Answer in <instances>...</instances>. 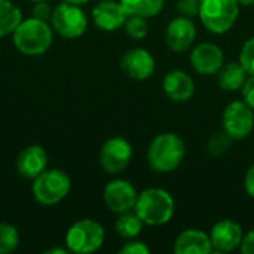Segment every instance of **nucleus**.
Instances as JSON below:
<instances>
[{
	"label": "nucleus",
	"instance_id": "obj_1",
	"mask_svg": "<svg viewBox=\"0 0 254 254\" xmlns=\"http://www.w3.org/2000/svg\"><path fill=\"white\" fill-rule=\"evenodd\" d=\"M186 155V146L180 135L162 132L156 135L147 149V162L156 173H171L177 170Z\"/></svg>",
	"mask_w": 254,
	"mask_h": 254
},
{
	"label": "nucleus",
	"instance_id": "obj_2",
	"mask_svg": "<svg viewBox=\"0 0 254 254\" xmlns=\"http://www.w3.org/2000/svg\"><path fill=\"white\" fill-rule=\"evenodd\" d=\"M134 210L144 225L162 226L173 219L176 204L168 190L150 188L138 193Z\"/></svg>",
	"mask_w": 254,
	"mask_h": 254
},
{
	"label": "nucleus",
	"instance_id": "obj_3",
	"mask_svg": "<svg viewBox=\"0 0 254 254\" xmlns=\"http://www.w3.org/2000/svg\"><path fill=\"white\" fill-rule=\"evenodd\" d=\"M13 43L24 55H42L52 43V30L46 21L22 19L13 30Z\"/></svg>",
	"mask_w": 254,
	"mask_h": 254
},
{
	"label": "nucleus",
	"instance_id": "obj_4",
	"mask_svg": "<svg viewBox=\"0 0 254 254\" xmlns=\"http://www.w3.org/2000/svg\"><path fill=\"white\" fill-rule=\"evenodd\" d=\"M240 6L238 0H201L198 16L210 33L223 34L237 22Z\"/></svg>",
	"mask_w": 254,
	"mask_h": 254
},
{
	"label": "nucleus",
	"instance_id": "obj_5",
	"mask_svg": "<svg viewBox=\"0 0 254 254\" xmlns=\"http://www.w3.org/2000/svg\"><path fill=\"white\" fill-rule=\"evenodd\" d=\"M104 237V228L98 222L83 219L70 226L65 235V246L73 253H94L103 246Z\"/></svg>",
	"mask_w": 254,
	"mask_h": 254
},
{
	"label": "nucleus",
	"instance_id": "obj_6",
	"mask_svg": "<svg viewBox=\"0 0 254 254\" xmlns=\"http://www.w3.org/2000/svg\"><path fill=\"white\" fill-rule=\"evenodd\" d=\"M70 188V177L64 171L45 170L39 177L34 179L33 195L36 201L43 205H55L68 195Z\"/></svg>",
	"mask_w": 254,
	"mask_h": 254
},
{
	"label": "nucleus",
	"instance_id": "obj_7",
	"mask_svg": "<svg viewBox=\"0 0 254 254\" xmlns=\"http://www.w3.org/2000/svg\"><path fill=\"white\" fill-rule=\"evenodd\" d=\"M51 24L52 28L63 37L76 39L86 31L88 18L77 4L63 1L52 9Z\"/></svg>",
	"mask_w": 254,
	"mask_h": 254
},
{
	"label": "nucleus",
	"instance_id": "obj_8",
	"mask_svg": "<svg viewBox=\"0 0 254 254\" xmlns=\"http://www.w3.org/2000/svg\"><path fill=\"white\" fill-rule=\"evenodd\" d=\"M223 129L234 140L247 138L254 129V110L246 101H232L223 112Z\"/></svg>",
	"mask_w": 254,
	"mask_h": 254
},
{
	"label": "nucleus",
	"instance_id": "obj_9",
	"mask_svg": "<svg viewBox=\"0 0 254 254\" xmlns=\"http://www.w3.org/2000/svg\"><path fill=\"white\" fill-rule=\"evenodd\" d=\"M132 146L122 137L109 138L100 150V164L109 174H121L131 162Z\"/></svg>",
	"mask_w": 254,
	"mask_h": 254
},
{
	"label": "nucleus",
	"instance_id": "obj_10",
	"mask_svg": "<svg viewBox=\"0 0 254 254\" xmlns=\"http://www.w3.org/2000/svg\"><path fill=\"white\" fill-rule=\"evenodd\" d=\"M196 39V25L192 18L177 16L167 25L165 30V43L167 46L177 54L188 51Z\"/></svg>",
	"mask_w": 254,
	"mask_h": 254
},
{
	"label": "nucleus",
	"instance_id": "obj_11",
	"mask_svg": "<svg viewBox=\"0 0 254 254\" xmlns=\"http://www.w3.org/2000/svg\"><path fill=\"white\" fill-rule=\"evenodd\" d=\"M137 190L135 188L127 182V180H112L106 188H104V202L109 207V210H112L113 213H125L129 211L135 207V201H137Z\"/></svg>",
	"mask_w": 254,
	"mask_h": 254
},
{
	"label": "nucleus",
	"instance_id": "obj_12",
	"mask_svg": "<svg viewBox=\"0 0 254 254\" xmlns=\"http://www.w3.org/2000/svg\"><path fill=\"white\" fill-rule=\"evenodd\" d=\"M192 68L204 76L217 74L225 64L223 51L214 43H199L190 52Z\"/></svg>",
	"mask_w": 254,
	"mask_h": 254
},
{
	"label": "nucleus",
	"instance_id": "obj_13",
	"mask_svg": "<svg viewBox=\"0 0 254 254\" xmlns=\"http://www.w3.org/2000/svg\"><path fill=\"white\" fill-rule=\"evenodd\" d=\"M243 237H244L243 228L237 222H234L231 219L220 220L213 226V229L210 232L213 252L231 253V252L240 249Z\"/></svg>",
	"mask_w": 254,
	"mask_h": 254
},
{
	"label": "nucleus",
	"instance_id": "obj_14",
	"mask_svg": "<svg viewBox=\"0 0 254 254\" xmlns=\"http://www.w3.org/2000/svg\"><path fill=\"white\" fill-rule=\"evenodd\" d=\"M121 68L134 80H146L155 73V58L147 49L132 48L122 57Z\"/></svg>",
	"mask_w": 254,
	"mask_h": 254
},
{
	"label": "nucleus",
	"instance_id": "obj_15",
	"mask_svg": "<svg viewBox=\"0 0 254 254\" xmlns=\"http://www.w3.org/2000/svg\"><path fill=\"white\" fill-rule=\"evenodd\" d=\"M92 18L95 25L103 31H115L124 27L128 13L121 4L115 0H103L97 3L92 9Z\"/></svg>",
	"mask_w": 254,
	"mask_h": 254
},
{
	"label": "nucleus",
	"instance_id": "obj_16",
	"mask_svg": "<svg viewBox=\"0 0 254 254\" xmlns=\"http://www.w3.org/2000/svg\"><path fill=\"white\" fill-rule=\"evenodd\" d=\"M48 165V153L42 146H28L19 152L16 158V171L24 179L34 180L39 177Z\"/></svg>",
	"mask_w": 254,
	"mask_h": 254
},
{
	"label": "nucleus",
	"instance_id": "obj_17",
	"mask_svg": "<svg viewBox=\"0 0 254 254\" xmlns=\"http://www.w3.org/2000/svg\"><path fill=\"white\" fill-rule=\"evenodd\" d=\"M162 88H164L165 95L176 103L189 101L195 92L193 79L182 70L168 71L164 77Z\"/></svg>",
	"mask_w": 254,
	"mask_h": 254
},
{
	"label": "nucleus",
	"instance_id": "obj_18",
	"mask_svg": "<svg viewBox=\"0 0 254 254\" xmlns=\"http://www.w3.org/2000/svg\"><path fill=\"white\" fill-rule=\"evenodd\" d=\"M211 252L210 235L201 229H186L174 241L176 254H210Z\"/></svg>",
	"mask_w": 254,
	"mask_h": 254
},
{
	"label": "nucleus",
	"instance_id": "obj_19",
	"mask_svg": "<svg viewBox=\"0 0 254 254\" xmlns=\"http://www.w3.org/2000/svg\"><path fill=\"white\" fill-rule=\"evenodd\" d=\"M217 74H219L217 82H219L220 88L226 92H235V91L241 89L249 77V73L246 71V68L241 65L240 61L223 64V67L219 70Z\"/></svg>",
	"mask_w": 254,
	"mask_h": 254
},
{
	"label": "nucleus",
	"instance_id": "obj_20",
	"mask_svg": "<svg viewBox=\"0 0 254 254\" xmlns=\"http://www.w3.org/2000/svg\"><path fill=\"white\" fill-rule=\"evenodd\" d=\"M128 15H138L143 18L156 16L165 4V0H119Z\"/></svg>",
	"mask_w": 254,
	"mask_h": 254
},
{
	"label": "nucleus",
	"instance_id": "obj_21",
	"mask_svg": "<svg viewBox=\"0 0 254 254\" xmlns=\"http://www.w3.org/2000/svg\"><path fill=\"white\" fill-rule=\"evenodd\" d=\"M143 222L141 219L137 216V213H131L129 211H125V213H121V216L118 217L116 220V234L121 237V238H125V240H134L135 237H138L141 234V229H143Z\"/></svg>",
	"mask_w": 254,
	"mask_h": 254
},
{
	"label": "nucleus",
	"instance_id": "obj_22",
	"mask_svg": "<svg viewBox=\"0 0 254 254\" xmlns=\"http://www.w3.org/2000/svg\"><path fill=\"white\" fill-rule=\"evenodd\" d=\"M22 21L21 10L9 0H0V37H4Z\"/></svg>",
	"mask_w": 254,
	"mask_h": 254
},
{
	"label": "nucleus",
	"instance_id": "obj_23",
	"mask_svg": "<svg viewBox=\"0 0 254 254\" xmlns=\"http://www.w3.org/2000/svg\"><path fill=\"white\" fill-rule=\"evenodd\" d=\"M232 141L234 138L225 131H216L207 141V152L214 156V158H219L222 155H225L226 152H229V149L232 147Z\"/></svg>",
	"mask_w": 254,
	"mask_h": 254
},
{
	"label": "nucleus",
	"instance_id": "obj_24",
	"mask_svg": "<svg viewBox=\"0 0 254 254\" xmlns=\"http://www.w3.org/2000/svg\"><path fill=\"white\" fill-rule=\"evenodd\" d=\"M19 244V235L15 226L9 223H0V254H9L16 250Z\"/></svg>",
	"mask_w": 254,
	"mask_h": 254
},
{
	"label": "nucleus",
	"instance_id": "obj_25",
	"mask_svg": "<svg viewBox=\"0 0 254 254\" xmlns=\"http://www.w3.org/2000/svg\"><path fill=\"white\" fill-rule=\"evenodd\" d=\"M125 31L128 36H131L132 39H144L149 33V25H147V21L146 18L143 16H138V15H128L125 24Z\"/></svg>",
	"mask_w": 254,
	"mask_h": 254
},
{
	"label": "nucleus",
	"instance_id": "obj_26",
	"mask_svg": "<svg viewBox=\"0 0 254 254\" xmlns=\"http://www.w3.org/2000/svg\"><path fill=\"white\" fill-rule=\"evenodd\" d=\"M240 63L249 74H254V36L243 45L240 52Z\"/></svg>",
	"mask_w": 254,
	"mask_h": 254
},
{
	"label": "nucleus",
	"instance_id": "obj_27",
	"mask_svg": "<svg viewBox=\"0 0 254 254\" xmlns=\"http://www.w3.org/2000/svg\"><path fill=\"white\" fill-rule=\"evenodd\" d=\"M199 3L201 0H179L177 10L182 16L193 18L199 15Z\"/></svg>",
	"mask_w": 254,
	"mask_h": 254
},
{
	"label": "nucleus",
	"instance_id": "obj_28",
	"mask_svg": "<svg viewBox=\"0 0 254 254\" xmlns=\"http://www.w3.org/2000/svg\"><path fill=\"white\" fill-rule=\"evenodd\" d=\"M51 15H52V9L48 4V0L36 1V4L31 9V16L33 18H37V19H42V21H46V22L51 21Z\"/></svg>",
	"mask_w": 254,
	"mask_h": 254
},
{
	"label": "nucleus",
	"instance_id": "obj_29",
	"mask_svg": "<svg viewBox=\"0 0 254 254\" xmlns=\"http://www.w3.org/2000/svg\"><path fill=\"white\" fill-rule=\"evenodd\" d=\"M119 253L121 254H149L150 253V249H149L144 243H141V241H134V240H131V241H128L125 246H122V249L119 250Z\"/></svg>",
	"mask_w": 254,
	"mask_h": 254
},
{
	"label": "nucleus",
	"instance_id": "obj_30",
	"mask_svg": "<svg viewBox=\"0 0 254 254\" xmlns=\"http://www.w3.org/2000/svg\"><path fill=\"white\" fill-rule=\"evenodd\" d=\"M244 101L254 110V74H249L246 83L241 88Z\"/></svg>",
	"mask_w": 254,
	"mask_h": 254
},
{
	"label": "nucleus",
	"instance_id": "obj_31",
	"mask_svg": "<svg viewBox=\"0 0 254 254\" xmlns=\"http://www.w3.org/2000/svg\"><path fill=\"white\" fill-rule=\"evenodd\" d=\"M240 250L243 254H254V229H252L250 232H247L243 237Z\"/></svg>",
	"mask_w": 254,
	"mask_h": 254
},
{
	"label": "nucleus",
	"instance_id": "obj_32",
	"mask_svg": "<svg viewBox=\"0 0 254 254\" xmlns=\"http://www.w3.org/2000/svg\"><path fill=\"white\" fill-rule=\"evenodd\" d=\"M244 188H246L247 195L254 199V164L247 170V173H246V177H244Z\"/></svg>",
	"mask_w": 254,
	"mask_h": 254
},
{
	"label": "nucleus",
	"instance_id": "obj_33",
	"mask_svg": "<svg viewBox=\"0 0 254 254\" xmlns=\"http://www.w3.org/2000/svg\"><path fill=\"white\" fill-rule=\"evenodd\" d=\"M70 250L68 249H65V250H63V249H52V250H46L45 253H68Z\"/></svg>",
	"mask_w": 254,
	"mask_h": 254
},
{
	"label": "nucleus",
	"instance_id": "obj_34",
	"mask_svg": "<svg viewBox=\"0 0 254 254\" xmlns=\"http://www.w3.org/2000/svg\"><path fill=\"white\" fill-rule=\"evenodd\" d=\"M64 1H67V3H71V4H85V3H88L89 0H64Z\"/></svg>",
	"mask_w": 254,
	"mask_h": 254
},
{
	"label": "nucleus",
	"instance_id": "obj_35",
	"mask_svg": "<svg viewBox=\"0 0 254 254\" xmlns=\"http://www.w3.org/2000/svg\"><path fill=\"white\" fill-rule=\"evenodd\" d=\"M238 3L243 6H252V4H254V0H238Z\"/></svg>",
	"mask_w": 254,
	"mask_h": 254
},
{
	"label": "nucleus",
	"instance_id": "obj_36",
	"mask_svg": "<svg viewBox=\"0 0 254 254\" xmlns=\"http://www.w3.org/2000/svg\"><path fill=\"white\" fill-rule=\"evenodd\" d=\"M33 1H40V0H33Z\"/></svg>",
	"mask_w": 254,
	"mask_h": 254
}]
</instances>
